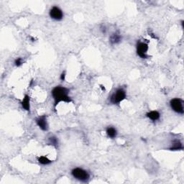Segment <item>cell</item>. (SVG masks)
<instances>
[{
	"label": "cell",
	"mask_w": 184,
	"mask_h": 184,
	"mask_svg": "<svg viewBox=\"0 0 184 184\" xmlns=\"http://www.w3.org/2000/svg\"><path fill=\"white\" fill-rule=\"evenodd\" d=\"M70 90L62 86H57L53 88L51 94L54 101V107L56 108L61 102L71 103L72 99L69 96Z\"/></svg>",
	"instance_id": "obj_1"
},
{
	"label": "cell",
	"mask_w": 184,
	"mask_h": 184,
	"mask_svg": "<svg viewBox=\"0 0 184 184\" xmlns=\"http://www.w3.org/2000/svg\"><path fill=\"white\" fill-rule=\"evenodd\" d=\"M127 97L125 90L122 88H119L111 95L109 101L112 105H119L122 101H123Z\"/></svg>",
	"instance_id": "obj_2"
},
{
	"label": "cell",
	"mask_w": 184,
	"mask_h": 184,
	"mask_svg": "<svg viewBox=\"0 0 184 184\" xmlns=\"http://www.w3.org/2000/svg\"><path fill=\"white\" fill-rule=\"evenodd\" d=\"M71 175L75 179L81 182H87L90 178V174L88 172L81 168H74L71 171Z\"/></svg>",
	"instance_id": "obj_3"
},
{
	"label": "cell",
	"mask_w": 184,
	"mask_h": 184,
	"mask_svg": "<svg viewBox=\"0 0 184 184\" xmlns=\"http://www.w3.org/2000/svg\"><path fill=\"white\" fill-rule=\"evenodd\" d=\"M149 49V46L148 44L146 43L145 42L143 41H138L136 45V52L137 55L139 58L143 59H146L148 58V55H147V53Z\"/></svg>",
	"instance_id": "obj_4"
},
{
	"label": "cell",
	"mask_w": 184,
	"mask_h": 184,
	"mask_svg": "<svg viewBox=\"0 0 184 184\" xmlns=\"http://www.w3.org/2000/svg\"><path fill=\"white\" fill-rule=\"evenodd\" d=\"M170 106L173 111L177 114H183L184 108H183V101L180 98H174L170 101Z\"/></svg>",
	"instance_id": "obj_5"
},
{
	"label": "cell",
	"mask_w": 184,
	"mask_h": 184,
	"mask_svg": "<svg viewBox=\"0 0 184 184\" xmlns=\"http://www.w3.org/2000/svg\"><path fill=\"white\" fill-rule=\"evenodd\" d=\"M49 15L50 18L56 21H61L63 18V12L58 6H53L50 10Z\"/></svg>",
	"instance_id": "obj_6"
},
{
	"label": "cell",
	"mask_w": 184,
	"mask_h": 184,
	"mask_svg": "<svg viewBox=\"0 0 184 184\" xmlns=\"http://www.w3.org/2000/svg\"><path fill=\"white\" fill-rule=\"evenodd\" d=\"M35 122H36L37 125L38 126L40 129L43 130V131H48V130L49 127H48L47 117H46L45 115L37 117V118L35 119Z\"/></svg>",
	"instance_id": "obj_7"
},
{
	"label": "cell",
	"mask_w": 184,
	"mask_h": 184,
	"mask_svg": "<svg viewBox=\"0 0 184 184\" xmlns=\"http://www.w3.org/2000/svg\"><path fill=\"white\" fill-rule=\"evenodd\" d=\"M122 41V36L119 32H114L110 35L109 43L112 45H117Z\"/></svg>",
	"instance_id": "obj_8"
},
{
	"label": "cell",
	"mask_w": 184,
	"mask_h": 184,
	"mask_svg": "<svg viewBox=\"0 0 184 184\" xmlns=\"http://www.w3.org/2000/svg\"><path fill=\"white\" fill-rule=\"evenodd\" d=\"M170 150H180L183 149V144L179 139H173L170 144V147L169 148Z\"/></svg>",
	"instance_id": "obj_9"
},
{
	"label": "cell",
	"mask_w": 184,
	"mask_h": 184,
	"mask_svg": "<svg viewBox=\"0 0 184 184\" xmlns=\"http://www.w3.org/2000/svg\"><path fill=\"white\" fill-rule=\"evenodd\" d=\"M22 106L24 109L26 110L27 112H30V97L29 96V95L26 94L24 96L21 102Z\"/></svg>",
	"instance_id": "obj_10"
},
{
	"label": "cell",
	"mask_w": 184,
	"mask_h": 184,
	"mask_svg": "<svg viewBox=\"0 0 184 184\" xmlns=\"http://www.w3.org/2000/svg\"><path fill=\"white\" fill-rule=\"evenodd\" d=\"M146 116H147L148 118L150 119V120L155 122V121L158 120L160 119V114L158 111L153 110L148 112L147 114H146Z\"/></svg>",
	"instance_id": "obj_11"
},
{
	"label": "cell",
	"mask_w": 184,
	"mask_h": 184,
	"mask_svg": "<svg viewBox=\"0 0 184 184\" xmlns=\"http://www.w3.org/2000/svg\"><path fill=\"white\" fill-rule=\"evenodd\" d=\"M106 133L108 137H109L111 139H114L117 137L118 132H117V130L115 127H108L106 130Z\"/></svg>",
	"instance_id": "obj_12"
},
{
	"label": "cell",
	"mask_w": 184,
	"mask_h": 184,
	"mask_svg": "<svg viewBox=\"0 0 184 184\" xmlns=\"http://www.w3.org/2000/svg\"><path fill=\"white\" fill-rule=\"evenodd\" d=\"M37 161H38V163L40 164H41V165H48L52 163V161L50 160V159H48L47 157L44 156L38 157V158H37Z\"/></svg>",
	"instance_id": "obj_13"
},
{
	"label": "cell",
	"mask_w": 184,
	"mask_h": 184,
	"mask_svg": "<svg viewBox=\"0 0 184 184\" xmlns=\"http://www.w3.org/2000/svg\"><path fill=\"white\" fill-rule=\"evenodd\" d=\"M48 143L50 145L54 146V147H57L58 145V139L55 136H51L48 138Z\"/></svg>",
	"instance_id": "obj_14"
},
{
	"label": "cell",
	"mask_w": 184,
	"mask_h": 184,
	"mask_svg": "<svg viewBox=\"0 0 184 184\" xmlns=\"http://www.w3.org/2000/svg\"><path fill=\"white\" fill-rule=\"evenodd\" d=\"M23 64V60L22 58H17L15 59V65L17 67H19Z\"/></svg>",
	"instance_id": "obj_15"
},
{
	"label": "cell",
	"mask_w": 184,
	"mask_h": 184,
	"mask_svg": "<svg viewBox=\"0 0 184 184\" xmlns=\"http://www.w3.org/2000/svg\"><path fill=\"white\" fill-rule=\"evenodd\" d=\"M66 79V73L63 72L61 75V81H65Z\"/></svg>",
	"instance_id": "obj_16"
},
{
	"label": "cell",
	"mask_w": 184,
	"mask_h": 184,
	"mask_svg": "<svg viewBox=\"0 0 184 184\" xmlns=\"http://www.w3.org/2000/svg\"><path fill=\"white\" fill-rule=\"evenodd\" d=\"M101 32H102L103 34H106V28L105 26H101Z\"/></svg>",
	"instance_id": "obj_17"
},
{
	"label": "cell",
	"mask_w": 184,
	"mask_h": 184,
	"mask_svg": "<svg viewBox=\"0 0 184 184\" xmlns=\"http://www.w3.org/2000/svg\"><path fill=\"white\" fill-rule=\"evenodd\" d=\"M101 89H102L103 91H105V88L103 87V86H101Z\"/></svg>",
	"instance_id": "obj_18"
}]
</instances>
